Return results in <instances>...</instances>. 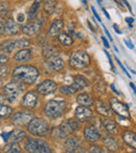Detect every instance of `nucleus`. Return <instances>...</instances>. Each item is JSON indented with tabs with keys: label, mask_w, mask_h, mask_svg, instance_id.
Returning <instances> with one entry per match:
<instances>
[{
	"label": "nucleus",
	"mask_w": 136,
	"mask_h": 153,
	"mask_svg": "<svg viewBox=\"0 0 136 153\" xmlns=\"http://www.w3.org/2000/svg\"><path fill=\"white\" fill-rule=\"evenodd\" d=\"M103 12H104V14H105V15L107 16V18H108V19H110V16H109V14H108V13H107V12H106V10H104V9H103Z\"/></svg>",
	"instance_id": "obj_52"
},
{
	"label": "nucleus",
	"mask_w": 136,
	"mask_h": 153,
	"mask_svg": "<svg viewBox=\"0 0 136 153\" xmlns=\"http://www.w3.org/2000/svg\"><path fill=\"white\" fill-rule=\"evenodd\" d=\"M0 48L2 49L3 51H5V53H12L15 49V42H14V40L4 41L3 43H1Z\"/></svg>",
	"instance_id": "obj_32"
},
{
	"label": "nucleus",
	"mask_w": 136,
	"mask_h": 153,
	"mask_svg": "<svg viewBox=\"0 0 136 153\" xmlns=\"http://www.w3.org/2000/svg\"><path fill=\"white\" fill-rule=\"evenodd\" d=\"M7 61H9V57L7 55H0V66L4 65Z\"/></svg>",
	"instance_id": "obj_38"
},
{
	"label": "nucleus",
	"mask_w": 136,
	"mask_h": 153,
	"mask_svg": "<svg viewBox=\"0 0 136 153\" xmlns=\"http://www.w3.org/2000/svg\"><path fill=\"white\" fill-rule=\"evenodd\" d=\"M104 30H105V33H106V35H107V36H108V37H109V39H110V40H111V41H112V37H111L110 33H109V32H108V30H107V28H106V27H104Z\"/></svg>",
	"instance_id": "obj_48"
},
{
	"label": "nucleus",
	"mask_w": 136,
	"mask_h": 153,
	"mask_svg": "<svg viewBox=\"0 0 136 153\" xmlns=\"http://www.w3.org/2000/svg\"><path fill=\"white\" fill-rule=\"evenodd\" d=\"M89 153H108V152L105 151L102 147L96 146V145H92L89 148Z\"/></svg>",
	"instance_id": "obj_36"
},
{
	"label": "nucleus",
	"mask_w": 136,
	"mask_h": 153,
	"mask_svg": "<svg viewBox=\"0 0 136 153\" xmlns=\"http://www.w3.org/2000/svg\"><path fill=\"white\" fill-rule=\"evenodd\" d=\"M33 119V113L27 112V111H20V112H16L15 114L12 117V123L15 125L19 126H24L27 125L30 122V120Z\"/></svg>",
	"instance_id": "obj_9"
},
{
	"label": "nucleus",
	"mask_w": 136,
	"mask_h": 153,
	"mask_svg": "<svg viewBox=\"0 0 136 153\" xmlns=\"http://www.w3.org/2000/svg\"><path fill=\"white\" fill-rule=\"evenodd\" d=\"M58 40L64 46H71L73 44V39L71 38L70 35L66 34V33H61L58 36Z\"/></svg>",
	"instance_id": "obj_25"
},
{
	"label": "nucleus",
	"mask_w": 136,
	"mask_h": 153,
	"mask_svg": "<svg viewBox=\"0 0 136 153\" xmlns=\"http://www.w3.org/2000/svg\"><path fill=\"white\" fill-rule=\"evenodd\" d=\"M3 30H4V33L7 35L18 34V32H19V26H18V24L16 23L12 18H10V19L7 20V22H5L4 25H3Z\"/></svg>",
	"instance_id": "obj_19"
},
{
	"label": "nucleus",
	"mask_w": 136,
	"mask_h": 153,
	"mask_svg": "<svg viewBox=\"0 0 136 153\" xmlns=\"http://www.w3.org/2000/svg\"><path fill=\"white\" fill-rule=\"evenodd\" d=\"M40 5H41V0H35L34 3L32 4V7H30L27 12V16H28V19L33 20L35 18V16L37 15L38 13L39 9H40Z\"/></svg>",
	"instance_id": "obj_27"
},
{
	"label": "nucleus",
	"mask_w": 136,
	"mask_h": 153,
	"mask_svg": "<svg viewBox=\"0 0 136 153\" xmlns=\"http://www.w3.org/2000/svg\"><path fill=\"white\" fill-rule=\"evenodd\" d=\"M3 150H4V153H21V147L16 142H12L7 143Z\"/></svg>",
	"instance_id": "obj_28"
},
{
	"label": "nucleus",
	"mask_w": 136,
	"mask_h": 153,
	"mask_svg": "<svg viewBox=\"0 0 136 153\" xmlns=\"http://www.w3.org/2000/svg\"><path fill=\"white\" fill-rule=\"evenodd\" d=\"M27 130L33 135L37 136H46L49 133L48 122L41 117H34L27 124Z\"/></svg>",
	"instance_id": "obj_3"
},
{
	"label": "nucleus",
	"mask_w": 136,
	"mask_h": 153,
	"mask_svg": "<svg viewBox=\"0 0 136 153\" xmlns=\"http://www.w3.org/2000/svg\"><path fill=\"white\" fill-rule=\"evenodd\" d=\"M63 26H64V22L62 19H57L51 23L50 27L48 30V35L51 37L53 36H57L61 33V30H63Z\"/></svg>",
	"instance_id": "obj_20"
},
{
	"label": "nucleus",
	"mask_w": 136,
	"mask_h": 153,
	"mask_svg": "<svg viewBox=\"0 0 136 153\" xmlns=\"http://www.w3.org/2000/svg\"><path fill=\"white\" fill-rule=\"evenodd\" d=\"M42 53L45 58H51V57H55V56L59 53V51H58L55 47L50 46V45H46V46L43 47L42 49Z\"/></svg>",
	"instance_id": "obj_29"
},
{
	"label": "nucleus",
	"mask_w": 136,
	"mask_h": 153,
	"mask_svg": "<svg viewBox=\"0 0 136 153\" xmlns=\"http://www.w3.org/2000/svg\"><path fill=\"white\" fill-rule=\"evenodd\" d=\"M5 100H7V98H5V97L3 96V94H0V105L2 104V103L4 102Z\"/></svg>",
	"instance_id": "obj_46"
},
{
	"label": "nucleus",
	"mask_w": 136,
	"mask_h": 153,
	"mask_svg": "<svg viewBox=\"0 0 136 153\" xmlns=\"http://www.w3.org/2000/svg\"><path fill=\"white\" fill-rule=\"evenodd\" d=\"M9 70H10V68L7 67H4V66H2V67H0V76L2 78V76H5L7 74H9Z\"/></svg>",
	"instance_id": "obj_37"
},
{
	"label": "nucleus",
	"mask_w": 136,
	"mask_h": 153,
	"mask_svg": "<svg viewBox=\"0 0 136 153\" xmlns=\"http://www.w3.org/2000/svg\"><path fill=\"white\" fill-rule=\"evenodd\" d=\"M121 1H123V3H125V4H126V5H127V7H128V9H129V11H130V12H131V13H132V10H131V7H130V4H129V3H128V2H127V0H121Z\"/></svg>",
	"instance_id": "obj_49"
},
{
	"label": "nucleus",
	"mask_w": 136,
	"mask_h": 153,
	"mask_svg": "<svg viewBox=\"0 0 136 153\" xmlns=\"http://www.w3.org/2000/svg\"><path fill=\"white\" fill-rule=\"evenodd\" d=\"M126 21L128 22V23L130 24V26H132V23L134 22V18H130V17H128V18H126Z\"/></svg>",
	"instance_id": "obj_44"
},
{
	"label": "nucleus",
	"mask_w": 136,
	"mask_h": 153,
	"mask_svg": "<svg viewBox=\"0 0 136 153\" xmlns=\"http://www.w3.org/2000/svg\"><path fill=\"white\" fill-rule=\"evenodd\" d=\"M1 86H2V81L0 80V88H1Z\"/></svg>",
	"instance_id": "obj_55"
},
{
	"label": "nucleus",
	"mask_w": 136,
	"mask_h": 153,
	"mask_svg": "<svg viewBox=\"0 0 136 153\" xmlns=\"http://www.w3.org/2000/svg\"><path fill=\"white\" fill-rule=\"evenodd\" d=\"M30 57H32V51L27 48H22L15 53L14 59L17 62H26L30 59Z\"/></svg>",
	"instance_id": "obj_21"
},
{
	"label": "nucleus",
	"mask_w": 136,
	"mask_h": 153,
	"mask_svg": "<svg viewBox=\"0 0 136 153\" xmlns=\"http://www.w3.org/2000/svg\"><path fill=\"white\" fill-rule=\"evenodd\" d=\"M102 41H103V42H104L105 46H106V47H107V48H109V47H110V45H109L108 41H107V40H106V38H105V37H102Z\"/></svg>",
	"instance_id": "obj_43"
},
{
	"label": "nucleus",
	"mask_w": 136,
	"mask_h": 153,
	"mask_svg": "<svg viewBox=\"0 0 136 153\" xmlns=\"http://www.w3.org/2000/svg\"><path fill=\"white\" fill-rule=\"evenodd\" d=\"M61 94H66V96H72L75 92H78V89L73 85H64L60 88Z\"/></svg>",
	"instance_id": "obj_33"
},
{
	"label": "nucleus",
	"mask_w": 136,
	"mask_h": 153,
	"mask_svg": "<svg viewBox=\"0 0 136 153\" xmlns=\"http://www.w3.org/2000/svg\"><path fill=\"white\" fill-rule=\"evenodd\" d=\"M110 106L112 108V110L116 113L119 117H123L130 119V112H129V108L126 106L123 103H121L120 101L116 100V99H111L110 100Z\"/></svg>",
	"instance_id": "obj_8"
},
{
	"label": "nucleus",
	"mask_w": 136,
	"mask_h": 153,
	"mask_svg": "<svg viewBox=\"0 0 136 153\" xmlns=\"http://www.w3.org/2000/svg\"><path fill=\"white\" fill-rule=\"evenodd\" d=\"M123 140L126 144H128L129 146L135 148L136 147V136L135 133L132 131H125L123 133Z\"/></svg>",
	"instance_id": "obj_23"
},
{
	"label": "nucleus",
	"mask_w": 136,
	"mask_h": 153,
	"mask_svg": "<svg viewBox=\"0 0 136 153\" xmlns=\"http://www.w3.org/2000/svg\"><path fill=\"white\" fill-rule=\"evenodd\" d=\"M55 4H57L55 0H44V11L50 15L55 12Z\"/></svg>",
	"instance_id": "obj_31"
},
{
	"label": "nucleus",
	"mask_w": 136,
	"mask_h": 153,
	"mask_svg": "<svg viewBox=\"0 0 136 153\" xmlns=\"http://www.w3.org/2000/svg\"><path fill=\"white\" fill-rule=\"evenodd\" d=\"M66 107H67V104L65 101L51 100L46 103L44 107V112L50 119H58L65 113Z\"/></svg>",
	"instance_id": "obj_5"
},
{
	"label": "nucleus",
	"mask_w": 136,
	"mask_h": 153,
	"mask_svg": "<svg viewBox=\"0 0 136 153\" xmlns=\"http://www.w3.org/2000/svg\"><path fill=\"white\" fill-rule=\"evenodd\" d=\"M38 103V94L35 91H28L21 100V106L27 109H33Z\"/></svg>",
	"instance_id": "obj_12"
},
{
	"label": "nucleus",
	"mask_w": 136,
	"mask_h": 153,
	"mask_svg": "<svg viewBox=\"0 0 136 153\" xmlns=\"http://www.w3.org/2000/svg\"><path fill=\"white\" fill-rule=\"evenodd\" d=\"M41 25L42 24L39 21H30V23L25 24L22 27V32H23V34L27 35V36H35L41 30Z\"/></svg>",
	"instance_id": "obj_15"
},
{
	"label": "nucleus",
	"mask_w": 136,
	"mask_h": 153,
	"mask_svg": "<svg viewBox=\"0 0 136 153\" xmlns=\"http://www.w3.org/2000/svg\"><path fill=\"white\" fill-rule=\"evenodd\" d=\"M58 85L55 82L51 81V80H45L42 83H40L37 86V90L39 94H43V96H47V94H51L57 90Z\"/></svg>",
	"instance_id": "obj_10"
},
{
	"label": "nucleus",
	"mask_w": 136,
	"mask_h": 153,
	"mask_svg": "<svg viewBox=\"0 0 136 153\" xmlns=\"http://www.w3.org/2000/svg\"><path fill=\"white\" fill-rule=\"evenodd\" d=\"M88 25H89V28L92 30V32H95V30H94V28H93V26L91 25V23H90V21H88Z\"/></svg>",
	"instance_id": "obj_50"
},
{
	"label": "nucleus",
	"mask_w": 136,
	"mask_h": 153,
	"mask_svg": "<svg viewBox=\"0 0 136 153\" xmlns=\"http://www.w3.org/2000/svg\"><path fill=\"white\" fill-rule=\"evenodd\" d=\"M123 42L126 43V45H127V46L129 47L130 49H133L134 48V45L132 44V42L130 40H127V39H125V40H123Z\"/></svg>",
	"instance_id": "obj_39"
},
{
	"label": "nucleus",
	"mask_w": 136,
	"mask_h": 153,
	"mask_svg": "<svg viewBox=\"0 0 136 153\" xmlns=\"http://www.w3.org/2000/svg\"><path fill=\"white\" fill-rule=\"evenodd\" d=\"M2 30H3V24H2V22L0 21V32H1Z\"/></svg>",
	"instance_id": "obj_54"
},
{
	"label": "nucleus",
	"mask_w": 136,
	"mask_h": 153,
	"mask_svg": "<svg viewBox=\"0 0 136 153\" xmlns=\"http://www.w3.org/2000/svg\"><path fill=\"white\" fill-rule=\"evenodd\" d=\"M91 10H92V12H93V14H94V16H95V18L98 20V22H101L102 20H101V18H100V16H98V12H96V10L94 9V7H91Z\"/></svg>",
	"instance_id": "obj_41"
},
{
	"label": "nucleus",
	"mask_w": 136,
	"mask_h": 153,
	"mask_svg": "<svg viewBox=\"0 0 136 153\" xmlns=\"http://www.w3.org/2000/svg\"><path fill=\"white\" fill-rule=\"evenodd\" d=\"M72 85L75 86V87L78 89V91H79V90H82V89H84V88L88 87V86H89V83H88V81L84 78L83 76H75V79H73Z\"/></svg>",
	"instance_id": "obj_22"
},
{
	"label": "nucleus",
	"mask_w": 136,
	"mask_h": 153,
	"mask_svg": "<svg viewBox=\"0 0 136 153\" xmlns=\"http://www.w3.org/2000/svg\"><path fill=\"white\" fill-rule=\"evenodd\" d=\"M25 150L28 153H51V148L46 140L34 137L26 138Z\"/></svg>",
	"instance_id": "obj_4"
},
{
	"label": "nucleus",
	"mask_w": 136,
	"mask_h": 153,
	"mask_svg": "<svg viewBox=\"0 0 136 153\" xmlns=\"http://www.w3.org/2000/svg\"><path fill=\"white\" fill-rule=\"evenodd\" d=\"M103 144H104L105 147H106L109 151H111V152H118L119 145H118V142H117L114 137L105 136V137L103 138Z\"/></svg>",
	"instance_id": "obj_18"
},
{
	"label": "nucleus",
	"mask_w": 136,
	"mask_h": 153,
	"mask_svg": "<svg viewBox=\"0 0 136 153\" xmlns=\"http://www.w3.org/2000/svg\"><path fill=\"white\" fill-rule=\"evenodd\" d=\"M131 153H135V151H133V152H131Z\"/></svg>",
	"instance_id": "obj_56"
},
{
	"label": "nucleus",
	"mask_w": 136,
	"mask_h": 153,
	"mask_svg": "<svg viewBox=\"0 0 136 153\" xmlns=\"http://www.w3.org/2000/svg\"><path fill=\"white\" fill-rule=\"evenodd\" d=\"M12 111H13L12 107L1 104L0 105V119H7V117H9L12 114Z\"/></svg>",
	"instance_id": "obj_34"
},
{
	"label": "nucleus",
	"mask_w": 136,
	"mask_h": 153,
	"mask_svg": "<svg viewBox=\"0 0 136 153\" xmlns=\"http://www.w3.org/2000/svg\"><path fill=\"white\" fill-rule=\"evenodd\" d=\"M90 56L85 51H75L69 58V66L73 69H83L90 64Z\"/></svg>",
	"instance_id": "obj_6"
},
{
	"label": "nucleus",
	"mask_w": 136,
	"mask_h": 153,
	"mask_svg": "<svg viewBox=\"0 0 136 153\" xmlns=\"http://www.w3.org/2000/svg\"><path fill=\"white\" fill-rule=\"evenodd\" d=\"M3 92L7 100L14 101L23 92V86L18 82H10L3 87Z\"/></svg>",
	"instance_id": "obj_7"
},
{
	"label": "nucleus",
	"mask_w": 136,
	"mask_h": 153,
	"mask_svg": "<svg viewBox=\"0 0 136 153\" xmlns=\"http://www.w3.org/2000/svg\"><path fill=\"white\" fill-rule=\"evenodd\" d=\"M15 42V48H25L26 46L30 44V40L28 39H25V38H20V39H16L14 40Z\"/></svg>",
	"instance_id": "obj_35"
},
{
	"label": "nucleus",
	"mask_w": 136,
	"mask_h": 153,
	"mask_svg": "<svg viewBox=\"0 0 136 153\" xmlns=\"http://www.w3.org/2000/svg\"><path fill=\"white\" fill-rule=\"evenodd\" d=\"M2 137L5 142L12 143V142H19L25 137V132L21 129H15L7 133H2Z\"/></svg>",
	"instance_id": "obj_13"
},
{
	"label": "nucleus",
	"mask_w": 136,
	"mask_h": 153,
	"mask_svg": "<svg viewBox=\"0 0 136 153\" xmlns=\"http://www.w3.org/2000/svg\"><path fill=\"white\" fill-rule=\"evenodd\" d=\"M103 126H104V128L107 130L108 132H110V133H117V130H118V126L116 125V123H115L114 121H112V120H104L103 121Z\"/></svg>",
	"instance_id": "obj_24"
},
{
	"label": "nucleus",
	"mask_w": 136,
	"mask_h": 153,
	"mask_svg": "<svg viewBox=\"0 0 136 153\" xmlns=\"http://www.w3.org/2000/svg\"><path fill=\"white\" fill-rule=\"evenodd\" d=\"M130 86H131V88L133 89L134 94H135V92H136V89H135V86H134V84H133V83H130Z\"/></svg>",
	"instance_id": "obj_51"
},
{
	"label": "nucleus",
	"mask_w": 136,
	"mask_h": 153,
	"mask_svg": "<svg viewBox=\"0 0 136 153\" xmlns=\"http://www.w3.org/2000/svg\"><path fill=\"white\" fill-rule=\"evenodd\" d=\"M80 128H81L80 122L75 121V119H69L67 121L63 122L58 128H53L51 130V135L53 137H58V138L67 137L72 132L78 131Z\"/></svg>",
	"instance_id": "obj_2"
},
{
	"label": "nucleus",
	"mask_w": 136,
	"mask_h": 153,
	"mask_svg": "<svg viewBox=\"0 0 136 153\" xmlns=\"http://www.w3.org/2000/svg\"><path fill=\"white\" fill-rule=\"evenodd\" d=\"M81 146H82V140L78 136L75 135L68 137L65 142V148L67 149V151L78 150L79 148H81Z\"/></svg>",
	"instance_id": "obj_17"
},
{
	"label": "nucleus",
	"mask_w": 136,
	"mask_h": 153,
	"mask_svg": "<svg viewBox=\"0 0 136 153\" xmlns=\"http://www.w3.org/2000/svg\"><path fill=\"white\" fill-rule=\"evenodd\" d=\"M66 153H87L86 151H77V150H75V151H67Z\"/></svg>",
	"instance_id": "obj_47"
},
{
	"label": "nucleus",
	"mask_w": 136,
	"mask_h": 153,
	"mask_svg": "<svg viewBox=\"0 0 136 153\" xmlns=\"http://www.w3.org/2000/svg\"><path fill=\"white\" fill-rule=\"evenodd\" d=\"M105 53H106L107 57H108V59H109V62H110V65H111V67H112V70H114V68H113V63H112V60H111L110 55H109V53H108V51H105Z\"/></svg>",
	"instance_id": "obj_42"
},
{
	"label": "nucleus",
	"mask_w": 136,
	"mask_h": 153,
	"mask_svg": "<svg viewBox=\"0 0 136 153\" xmlns=\"http://www.w3.org/2000/svg\"><path fill=\"white\" fill-rule=\"evenodd\" d=\"M83 133H84V137L90 143L98 142L101 138L100 131H98V128L94 127V126H87V127H85Z\"/></svg>",
	"instance_id": "obj_14"
},
{
	"label": "nucleus",
	"mask_w": 136,
	"mask_h": 153,
	"mask_svg": "<svg viewBox=\"0 0 136 153\" xmlns=\"http://www.w3.org/2000/svg\"><path fill=\"white\" fill-rule=\"evenodd\" d=\"M111 88H112V90H113V91H115V94H118V92H117V90L114 88V86H113V85H111Z\"/></svg>",
	"instance_id": "obj_53"
},
{
	"label": "nucleus",
	"mask_w": 136,
	"mask_h": 153,
	"mask_svg": "<svg viewBox=\"0 0 136 153\" xmlns=\"http://www.w3.org/2000/svg\"><path fill=\"white\" fill-rule=\"evenodd\" d=\"M77 102L82 106H90V105H92L93 101H92V98L89 94L84 92V94H81L80 96H78Z\"/></svg>",
	"instance_id": "obj_26"
},
{
	"label": "nucleus",
	"mask_w": 136,
	"mask_h": 153,
	"mask_svg": "<svg viewBox=\"0 0 136 153\" xmlns=\"http://www.w3.org/2000/svg\"><path fill=\"white\" fill-rule=\"evenodd\" d=\"M113 28H114V30H115V32H116L118 35H120V34H121L120 30H119V28H118V26H117L116 24H113Z\"/></svg>",
	"instance_id": "obj_45"
},
{
	"label": "nucleus",
	"mask_w": 136,
	"mask_h": 153,
	"mask_svg": "<svg viewBox=\"0 0 136 153\" xmlns=\"http://www.w3.org/2000/svg\"><path fill=\"white\" fill-rule=\"evenodd\" d=\"M115 60H116V62H117V63H118V65H119V66H120V67H121V69H123V71H125V72H126V74H127V76H129V74H128L127 69H126V68H125V66H123V64H121V62H120V61H119V60H118V59H117V58H115Z\"/></svg>",
	"instance_id": "obj_40"
},
{
	"label": "nucleus",
	"mask_w": 136,
	"mask_h": 153,
	"mask_svg": "<svg viewBox=\"0 0 136 153\" xmlns=\"http://www.w3.org/2000/svg\"><path fill=\"white\" fill-rule=\"evenodd\" d=\"M95 108L96 111H98L100 114L105 115V117H109L110 115V111H109V108L102 102V101H96L95 103Z\"/></svg>",
	"instance_id": "obj_30"
},
{
	"label": "nucleus",
	"mask_w": 136,
	"mask_h": 153,
	"mask_svg": "<svg viewBox=\"0 0 136 153\" xmlns=\"http://www.w3.org/2000/svg\"><path fill=\"white\" fill-rule=\"evenodd\" d=\"M13 76L14 80L20 83L24 84H33L34 82L37 81V79L40 76L38 68L32 65H21L16 67L13 70Z\"/></svg>",
	"instance_id": "obj_1"
},
{
	"label": "nucleus",
	"mask_w": 136,
	"mask_h": 153,
	"mask_svg": "<svg viewBox=\"0 0 136 153\" xmlns=\"http://www.w3.org/2000/svg\"><path fill=\"white\" fill-rule=\"evenodd\" d=\"M47 67L50 71H59L64 67V61L59 57H51L46 62Z\"/></svg>",
	"instance_id": "obj_16"
},
{
	"label": "nucleus",
	"mask_w": 136,
	"mask_h": 153,
	"mask_svg": "<svg viewBox=\"0 0 136 153\" xmlns=\"http://www.w3.org/2000/svg\"><path fill=\"white\" fill-rule=\"evenodd\" d=\"M92 115H93L92 110L88 106H82V105H80V106L77 107V109H75V119L79 122H82V123H83V122L89 121L92 117Z\"/></svg>",
	"instance_id": "obj_11"
}]
</instances>
